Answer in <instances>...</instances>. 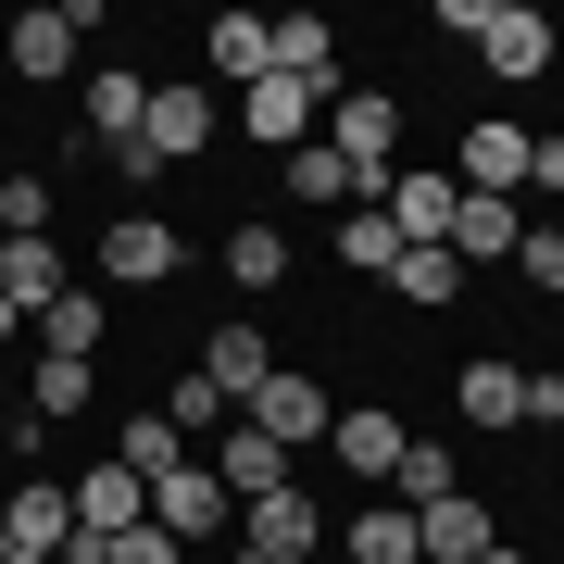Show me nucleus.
Here are the masks:
<instances>
[{
    "mask_svg": "<svg viewBox=\"0 0 564 564\" xmlns=\"http://www.w3.org/2000/svg\"><path fill=\"white\" fill-rule=\"evenodd\" d=\"M176 263H188V239H176L151 202H126V214L101 226V289H163Z\"/></svg>",
    "mask_w": 564,
    "mask_h": 564,
    "instance_id": "3",
    "label": "nucleus"
},
{
    "mask_svg": "<svg viewBox=\"0 0 564 564\" xmlns=\"http://www.w3.org/2000/svg\"><path fill=\"white\" fill-rule=\"evenodd\" d=\"M276 76L314 88V101H339V25H326V13H289L276 25Z\"/></svg>",
    "mask_w": 564,
    "mask_h": 564,
    "instance_id": "18",
    "label": "nucleus"
},
{
    "mask_svg": "<svg viewBox=\"0 0 564 564\" xmlns=\"http://www.w3.org/2000/svg\"><path fill=\"white\" fill-rule=\"evenodd\" d=\"M0 226L13 239H51V176H0Z\"/></svg>",
    "mask_w": 564,
    "mask_h": 564,
    "instance_id": "34",
    "label": "nucleus"
},
{
    "mask_svg": "<svg viewBox=\"0 0 564 564\" xmlns=\"http://www.w3.org/2000/svg\"><path fill=\"white\" fill-rule=\"evenodd\" d=\"M527 426H564V377H527Z\"/></svg>",
    "mask_w": 564,
    "mask_h": 564,
    "instance_id": "36",
    "label": "nucleus"
},
{
    "mask_svg": "<svg viewBox=\"0 0 564 564\" xmlns=\"http://www.w3.org/2000/svg\"><path fill=\"white\" fill-rule=\"evenodd\" d=\"M314 113H326V101H314V88H289V76L239 88V126H251V139H276V163H289V151L314 139Z\"/></svg>",
    "mask_w": 564,
    "mask_h": 564,
    "instance_id": "19",
    "label": "nucleus"
},
{
    "mask_svg": "<svg viewBox=\"0 0 564 564\" xmlns=\"http://www.w3.org/2000/svg\"><path fill=\"white\" fill-rule=\"evenodd\" d=\"M414 552H426V564H489V552H502V514H489L477 489H452V502L414 514Z\"/></svg>",
    "mask_w": 564,
    "mask_h": 564,
    "instance_id": "10",
    "label": "nucleus"
},
{
    "mask_svg": "<svg viewBox=\"0 0 564 564\" xmlns=\"http://www.w3.org/2000/svg\"><path fill=\"white\" fill-rule=\"evenodd\" d=\"M151 527H163V540H226V527H239V502H226V477L188 452L176 477H151Z\"/></svg>",
    "mask_w": 564,
    "mask_h": 564,
    "instance_id": "7",
    "label": "nucleus"
},
{
    "mask_svg": "<svg viewBox=\"0 0 564 564\" xmlns=\"http://www.w3.org/2000/svg\"><path fill=\"white\" fill-rule=\"evenodd\" d=\"M514 239H527V214L514 202H477V188H464V214H452V263H464V276H477V263H514Z\"/></svg>",
    "mask_w": 564,
    "mask_h": 564,
    "instance_id": "20",
    "label": "nucleus"
},
{
    "mask_svg": "<svg viewBox=\"0 0 564 564\" xmlns=\"http://www.w3.org/2000/svg\"><path fill=\"white\" fill-rule=\"evenodd\" d=\"M314 139L351 163V188H364V202H389V176H402V101H389V88H339Z\"/></svg>",
    "mask_w": 564,
    "mask_h": 564,
    "instance_id": "1",
    "label": "nucleus"
},
{
    "mask_svg": "<svg viewBox=\"0 0 564 564\" xmlns=\"http://www.w3.org/2000/svg\"><path fill=\"white\" fill-rule=\"evenodd\" d=\"M452 489H464L452 440H402V464H389V502H402V514H426V502H452Z\"/></svg>",
    "mask_w": 564,
    "mask_h": 564,
    "instance_id": "24",
    "label": "nucleus"
},
{
    "mask_svg": "<svg viewBox=\"0 0 564 564\" xmlns=\"http://www.w3.org/2000/svg\"><path fill=\"white\" fill-rule=\"evenodd\" d=\"M226 276H239V289H276L289 276V226H263V214L226 226Z\"/></svg>",
    "mask_w": 564,
    "mask_h": 564,
    "instance_id": "30",
    "label": "nucleus"
},
{
    "mask_svg": "<svg viewBox=\"0 0 564 564\" xmlns=\"http://www.w3.org/2000/svg\"><path fill=\"white\" fill-rule=\"evenodd\" d=\"M452 402H464V426H527V377L514 364H464Z\"/></svg>",
    "mask_w": 564,
    "mask_h": 564,
    "instance_id": "26",
    "label": "nucleus"
},
{
    "mask_svg": "<svg viewBox=\"0 0 564 564\" xmlns=\"http://www.w3.org/2000/svg\"><path fill=\"white\" fill-rule=\"evenodd\" d=\"M202 464L226 477V502H263V489H289V477H302V464H289L276 440H263V426H226V440H214Z\"/></svg>",
    "mask_w": 564,
    "mask_h": 564,
    "instance_id": "15",
    "label": "nucleus"
},
{
    "mask_svg": "<svg viewBox=\"0 0 564 564\" xmlns=\"http://www.w3.org/2000/svg\"><path fill=\"white\" fill-rule=\"evenodd\" d=\"M0 564H51V552H0Z\"/></svg>",
    "mask_w": 564,
    "mask_h": 564,
    "instance_id": "39",
    "label": "nucleus"
},
{
    "mask_svg": "<svg viewBox=\"0 0 564 564\" xmlns=\"http://www.w3.org/2000/svg\"><path fill=\"white\" fill-rule=\"evenodd\" d=\"M0 540H13V552H76V489H51V477H25L13 489V502H0Z\"/></svg>",
    "mask_w": 564,
    "mask_h": 564,
    "instance_id": "13",
    "label": "nucleus"
},
{
    "mask_svg": "<svg viewBox=\"0 0 564 564\" xmlns=\"http://www.w3.org/2000/svg\"><path fill=\"white\" fill-rule=\"evenodd\" d=\"M527 188H552V202H564V139H540V151H527Z\"/></svg>",
    "mask_w": 564,
    "mask_h": 564,
    "instance_id": "37",
    "label": "nucleus"
},
{
    "mask_svg": "<svg viewBox=\"0 0 564 564\" xmlns=\"http://www.w3.org/2000/svg\"><path fill=\"white\" fill-rule=\"evenodd\" d=\"M39 351H76V364H101V289H63V302L39 314Z\"/></svg>",
    "mask_w": 564,
    "mask_h": 564,
    "instance_id": "31",
    "label": "nucleus"
},
{
    "mask_svg": "<svg viewBox=\"0 0 564 564\" xmlns=\"http://www.w3.org/2000/svg\"><path fill=\"white\" fill-rule=\"evenodd\" d=\"M326 540H339V564H426V552H414V514H402V502H364L351 527H326Z\"/></svg>",
    "mask_w": 564,
    "mask_h": 564,
    "instance_id": "22",
    "label": "nucleus"
},
{
    "mask_svg": "<svg viewBox=\"0 0 564 564\" xmlns=\"http://www.w3.org/2000/svg\"><path fill=\"white\" fill-rule=\"evenodd\" d=\"M113 464H126V477L151 489V477H176V464H188V440H176L163 414H126V426H113Z\"/></svg>",
    "mask_w": 564,
    "mask_h": 564,
    "instance_id": "28",
    "label": "nucleus"
},
{
    "mask_svg": "<svg viewBox=\"0 0 564 564\" xmlns=\"http://www.w3.org/2000/svg\"><path fill=\"white\" fill-rule=\"evenodd\" d=\"M464 39H477V63L489 76H552V13H527V0H477V25H464Z\"/></svg>",
    "mask_w": 564,
    "mask_h": 564,
    "instance_id": "6",
    "label": "nucleus"
},
{
    "mask_svg": "<svg viewBox=\"0 0 564 564\" xmlns=\"http://www.w3.org/2000/svg\"><path fill=\"white\" fill-rule=\"evenodd\" d=\"M514 276L540 289V302H564V226H527V239H514Z\"/></svg>",
    "mask_w": 564,
    "mask_h": 564,
    "instance_id": "33",
    "label": "nucleus"
},
{
    "mask_svg": "<svg viewBox=\"0 0 564 564\" xmlns=\"http://www.w3.org/2000/svg\"><path fill=\"white\" fill-rule=\"evenodd\" d=\"M377 214L402 226V251H440V239H452V214H464V188H452V163H402Z\"/></svg>",
    "mask_w": 564,
    "mask_h": 564,
    "instance_id": "9",
    "label": "nucleus"
},
{
    "mask_svg": "<svg viewBox=\"0 0 564 564\" xmlns=\"http://www.w3.org/2000/svg\"><path fill=\"white\" fill-rule=\"evenodd\" d=\"M239 564H326V514H314L302 477L263 489V502H239Z\"/></svg>",
    "mask_w": 564,
    "mask_h": 564,
    "instance_id": "2",
    "label": "nucleus"
},
{
    "mask_svg": "<svg viewBox=\"0 0 564 564\" xmlns=\"http://www.w3.org/2000/svg\"><path fill=\"white\" fill-rule=\"evenodd\" d=\"M489 564H527V552H514V540H502V552H489Z\"/></svg>",
    "mask_w": 564,
    "mask_h": 564,
    "instance_id": "40",
    "label": "nucleus"
},
{
    "mask_svg": "<svg viewBox=\"0 0 564 564\" xmlns=\"http://www.w3.org/2000/svg\"><path fill=\"white\" fill-rule=\"evenodd\" d=\"M139 151H151V163H202V151H214V88H151Z\"/></svg>",
    "mask_w": 564,
    "mask_h": 564,
    "instance_id": "11",
    "label": "nucleus"
},
{
    "mask_svg": "<svg viewBox=\"0 0 564 564\" xmlns=\"http://www.w3.org/2000/svg\"><path fill=\"white\" fill-rule=\"evenodd\" d=\"M202 377H214V402H226V414H239L251 389L276 377V351H263V326H251V314H239V326H214V339H202Z\"/></svg>",
    "mask_w": 564,
    "mask_h": 564,
    "instance_id": "16",
    "label": "nucleus"
},
{
    "mask_svg": "<svg viewBox=\"0 0 564 564\" xmlns=\"http://www.w3.org/2000/svg\"><path fill=\"white\" fill-rule=\"evenodd\" d=\"M326 251H339L351 276H389V263H402V226H389L377 202H351V214H339V239H326Z\"/></svg>",
    "mask_w": 564,
    "mask_h": 564,
    "instance_id": "29",
    "label": "nucleus"
},
{
    "mask_svg": "<svg viewBox=\"0 0 564 564\" xmlns=\"http://www.w3.org/2000/svg\"><path fill=\"white\" fill-rule=\"evenodd\" d=\"M63 63H76V13H63V0L13 13V76H63Z\"/></svg>",
    "mask_w": 564,
    "mask_h": 564,
    "instance_id": "27",
    "label": "nucleus"
},
{
    "mask_svg": "<svg viewBox=\"0 0 564 564\" xmlns=\"http://www.w3.org/2000/svg\"><path fill=\"white\" fill-rule=\"evenodd\" d=\"M139 113H151V76H126V63H101V76H88V151L139 139Z\"/></svg>",
    "mask_w": 564,
    "mask_h": 564,
    "instance_id": "23",
    "label": "nucleus"
},
{
    "mask_svg": "<svg viewBox=\"0 0 564 564\" xmlns=\"http://www.w3.org/2000/svg\"><path fill=\"white\" fill-rule=\"evenodd\" d=\"M88 389H101V364H76V351H39V364H25V426H63V414H88Z\"/></svg>",
    "mask_w": 564,
    "mask_h": 564,
    "instance_id": "21",
    "label": "nucleus"
},
{
    "mask_svg": "<svg viewBox=\"0 0 564 564\" xmlns=\"http://www.w3.org/2000/svg\"><path fill=\"white\" fill-rule=\"evenodd\" d=\"M202 63L226 88H263V76H276V25H263V13H214L202 25Z\"/></svg>",
    "mask_w": 564,
    "mask_h": 564,
    "instance_id": "17",
    "label": "nucleus"
},
{
    "mask_svg": "<svg viewBox=\"0 0 564 564\" xmlns=\"http://www.w3.org/2000/svg\"><path fill=\"white\" fill-rule=\"evenodd\" d=\"M13 326H25V314H13V302H0V339H13Z\"/></svg>",
    "mask_w": 564,
    "mask_h": 564,
    "instance_id": "38",
    "label": "nucleus"
},
{
    "mask_svg": "<svg viewBox=\"0 0 564 564\" xmlns=\"http://www.w3.org/2000/svg\"><path fill=\"white\" fill-rule=\"evenodd\" d=\"M402 440H414V426L389 414V402H339V426H326V452H339L351 477H377V502H389V464H402Z\"/></svg>",
    "mask_w": 564,
    "mask_h": 564,
    "instance_id": "12",
    "label": "nucleus"
},
{
    "mask_svg": "<svg viewBox=\"0 0 564 564\" xmlns=\"http://www.w3.org/2000/svg\"><path fill=\"white\" fill-rule=\"evenodd\" d=\"M389 289H402L414 314H452V302H464V263H452V251H402V263H389Z\"/></svg>",
    "mask_w": 564,
    "mask_h": 564,
    "instance_id": "32",
    "label": "nucleus"
},
{
    "mask_svg": "<svg viewBox=\"0 0 564 564\" xmlns=\"http://www.w3.org/2000/svg\"><path fill=\"white\" fill-rule=\"evenodd\" d=\"M139 514H151V489L126 477L113 452H101V464H88V477H76V552H63V564H101V540H126V527H139Z\"/></svg>",
    "mask_w": 564,
    "mask_h": 564,
    "instance_id": "8",
    "label": "nucleus"
},
{
    "mask_svg": "<svg viewBox=\"0 0 564 564\" xmlns=\"http://www.w3.org/2000/svg\"><path fill=\"white\" fill-rule=\"evenodd\" d=\"M63 289H76V263H63L51 239H0V302H13L25 326H39V314L63 302Z\"/></svg>",
    "mask_w": 564,
    "mask_h": 564,
    "instance_id": "14",
    "label": "nucleus"
},
{
    "mask_svg": "<svg viewBox=\"0 0 564 564\" xmlns=\"http://www.w3.org/2000/svg\"><path fill=\"white\" fill-rule=\"evenodd\" d=\"M101 564H176V540H163V527L139 514V527H126V540H101Z\"/></svg>",
    "mask_w": 564,
    "mask_h": 564,
    "instance_id": "35",
    "label": "nucleus"
},
{
    "mask_svg": "<svg viewBox=\"0 0 564 564\" xmlns=\"http://www.w3.org/2000/svg\"><path fill=\"white\" fill-rule=\"evenodd\" d=\"M289 202H302V214H351L364 188H351V163L326 151V139H302V151H289Z\"/></svg>",
    "mask_w": 564,
    "mask_h": 564,
    "instance_id": "25",
    "label": "nucleus"
},
{
    "mask_svg": "<svg viewBox=\"0 0 564 564\" xmlns=\"http://www.w3.org/2000/svg\"><path fill=\"white\" fill-rule=\"evenodd\" d=\"M239 426H263V440H276L289 464H302V440H326V426H339V402H326V389L302 377V364H276V377H263L251 402H239Z\"/></svg>",
    "mask_w": 564,
    "mask_h": 564,
    "instance_id": "4",
    "label": "nucleus"
},
{
    "mask_svg": "<svg viewBox=\"0 0 564 564\" xmlns=\"http://www.w3.org/2000/svg\"><path fill=\"white\" fill-rule=\"evenodd\" d=\"M0 552H13V540H0Z\"/></svg>",
    "mask_w": 564,
    "mask_h": 564,
    "instance_id": "41",
    "label": "nucleus"
},
{
    "mask_svg": "<svg viewBox=\"0 0 564 564\" xmlns=\"http://www.w3.org/2000/svg\"><path fill=\"white\" fill-rule=\"evenodd\" d=\"M527 151H540V126H502V113L464 126V139H452V188H477V202H514V188H527Z\"/></svg>",
    "mask_w": 564,
    "mask_h": 564,
    "instance_id": "5",
    "label": "nucleus"
}]
</instances>
